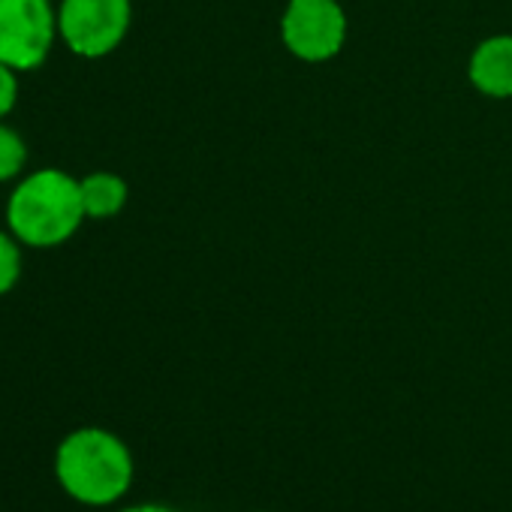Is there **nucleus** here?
Instances as JSON below:
<instances>
[{"label": "nucleus", "instance_id": "nucleus-1", "mask_svg": "<svg viewBox=\"0 0 512 512\" xmlns=\"http://www.w3.org/2000/svg\"><path fill=\"white\" fill-rule=\"evenodd\" d=\"M136 476L130 446L109 428L85 425L70 431L55 449V479L82 506L118 503Z\"/></svg>", "mask_w": 512, "mask_h": 512}, {"label": "nucleus", "instance_id": "nucleus-2", "mask_svg": "<svg viewBox=\"0 0 512 512\" xmlns=\"http://www.w3.org/2000/svg\"><path fill=\"white\" fill-rule=\"evenodd\" d=\"M85 220L88 214L82 205L79 178L55 166L22 175L7 199V229L25 247H61Z\"/></svg>", "mask_w": 512, "mask_h": 512}, {"label": "nucleus", "instance_id": "nucleus-3", "mask_svg": "<svg viewBox=\"0 0 512 512\" xmlns=\"http://www.w3.org/2000/svg\"><path fill=\"white\" fill-rule=\"evenodd\" d=\"M58 34L52 0H0V64L31 73L46 64Z\"/></svg>", "mask_w": 512, "mask_h": 512}, {"label": "nucleus", "instance_id": "nucleus-4", "mask_svg": "<svg viewBox=\"0 0 512 512\" xmlns=\"http://www.w3.org/2000/svg\"><path fill=\"white\" fill-rule=\"evenodd\" d=\"M133 22L130 0H61L58 34L64 46L85 61L112 55Z\"/></svg>", "mask_w": 512, "mask_h": 512}, {"label": "nucleus", "instance_id": "nucleus-5", "mask_svg": "<svg viewBox=\"0 0 512 512\" xmlns=\"http://www.w3.org/2000/svg\"><path fill=\"white\" fill-rule=\"evenodd\" d=\"M281 40L305 64L332 61L347 40V16L338 0H290L281 19Z\"/></svg>", "mask_w": 512, "mask_h": 512}, {"label": "nucleus", "instance_id": "nucleus-6", "mask_svg": "<svg viewBox=\"0 0 512 512\" xmlns=\"http://www.w3.org/2000/svg\"><path fill=\"white\" fill-rule=\"evenodd\" d=\"M467 76L473 88L485 97H494V100L512 97V37L500 34V37H488L485 43H479L470 55Z\"/></svg>", "mask_w": 512, "mask_h": 512}, {"label": "nucleus", "instance_id": "nucleus-7", "mask_svg": "<svg viewBox=\"0 0 512 512\" xmlns=\"http://www.w3.org/2000/svg\"><path fill=\"white\" fill-rule=\"evenodd\" d=\"M82 184V205L91 220H109L124 211L130 199V187L115 172H91L79 178Z\"/></svg>", "mask_w": 512, "mask_h": 512}, {"label": "nucleus", "instance_id": "nucleus-8", "mask_svg": "<svg viewBox=\"0 0 512 512\" xmlns=\"http://www.w3.org/2000/svg\"><path fill=\"white\" fill-rule=\"evenodd\" d=\"M25 166H28V145L22 133L0 121V184L22 178Z\"/></svg>", "mask_w": 512, "mask_h": 512}, {"label": "nucleus", "instance_id": "nucleus-9", "mask_svg": "<svg viewBox=\"0 0 512 512\" xmlns=\"http://www.w3.org/2000/svg\"><path fill=\"white\" fill-rule=\"evenodd\" d=\"M22 247L10 229H0V296H7L22 278Z\"/></svg>", "mask_w": 512, "mask_h": 512}, {"label": "nucleus", "instance_id": "nucleus-10", "mask_svg": "<svg viewBox=\"0 0 512 512\" xmlns=\"http://www.w3.org/2000/svg\"><path fill=\"white\" fill-rule=\"evenodd\" d=\"M19 103V73L0 64V121H4Z\"/></svg>", "mask_w": 512, "mask_h": 512}, {"label": "nucleus", "instance_id": "nucleus-11", "mask_svg": "<svg viewBox=\"0 0 512 512\" xmlns=\"http://www.w3.org/2000/svg\"><path fill=\"white\" fill-rule=\"evenodd\" d=\"M118 512H175V509L163 506V503H136V506H124Z\"/></svg>", "mask_w": 512, "mask_h": 512}, {"label": "nucleus", "instance_id": "nucleus-12", "mask_svg": "<svg viewBox=\"0 0 512 512\" xmlns=\"http://www.w3.org/2000/svg\"><path fill=\"white\" fill-rule=\"evenodd\" d=\"M260 512H269V509H260Z\"/></svg>", "mask_w": 512, "mask_h": 512}]
</instances>
